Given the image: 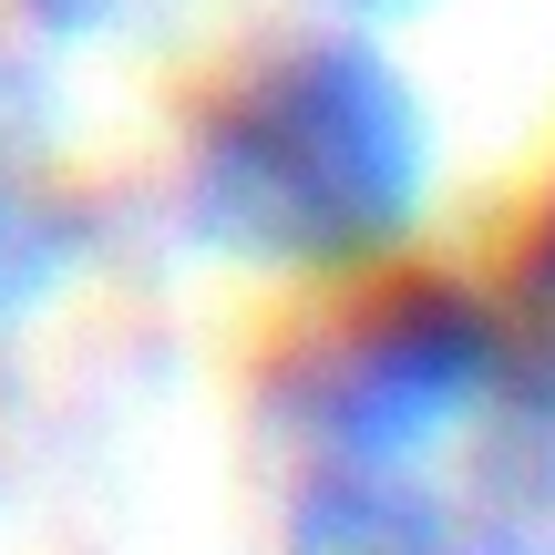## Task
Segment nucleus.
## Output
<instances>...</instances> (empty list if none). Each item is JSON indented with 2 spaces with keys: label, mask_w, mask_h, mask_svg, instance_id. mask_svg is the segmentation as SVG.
Instances as JSON below:
<instances>
[{
  "label": "nucleus",
  "mask_w": 555,
  "mask_h": 555,
  "mask_svg": "<svg viewBox=\"0 0 555 555\" xmlns=\"http://www.w3.org/2000/svg\"><path fill=\"white\" fill-rule=\"evenodd\" d=\"M176 217L206 258L288 288L391 268L433 217V114L360 21L217 62L176 134Z\"/></svg>",
  "instance_id": "nucleus-1"
},
{
  "label": "nucleus",
  "mask_w": 555,
  "mask_h": 555,
  "mask_svg": "<svg viewBox=\"0 0 555 555\" xmlns=\"http://www.w3.org/2000/svg\"><path fill=\"white\" fill-rule=\"evenodd\" d=\"M504 298L433 268H360L309 288V319L258 380L268 453L288 494H380V483H453L494 474L555 504L504 453Z\"/></svg>",
  "instance_id": "nucleus-2"
},
{
  "label": "nucleus",
  "mask_w": 555,
  "mask_h": 555,
  "mask_svg": "<svg viewBox=\"0 0 555 555\" xmlns=\"http://www.w3.org/2000/svg\"><path fill=\"white\" fill-rule=\"evenodd\" d=\"M82 247H93V217H82L52 93L21 62H0V339L73 288Z\"/></svg>",
  "instance_id": "nucleus-3"
},
{
  "label": "nucleus",
  "mask_w": 555,
  "mask_h": 555,
  "mask_svg": "<svg viewBox=\"0 0 555 555\" xmlns=\"http://www.w3.org/2000/svg\"><path fill=\"white\" fill-rule=\"evenodd\" d=\"M31 11H41V21H62V31H82V21H93L103 0H31Z\"/></svg>",
  "instance_id": "nucleus-4"
},
{
  "label": "nucleus",
  "mask_w": 555,
  "mask_h": 555,
  "mask_svg": "<svg viewBox=\"0 0 555 555\" xmlns=\"http://www.w3.org/2000/svg\"><path fill=\"white\" fill-rule=\"evenodd\" d=\"M350 11H412V0H350Z\"/></svg>",
  "instance_id": "nucleus-5"
}]
</instances>
